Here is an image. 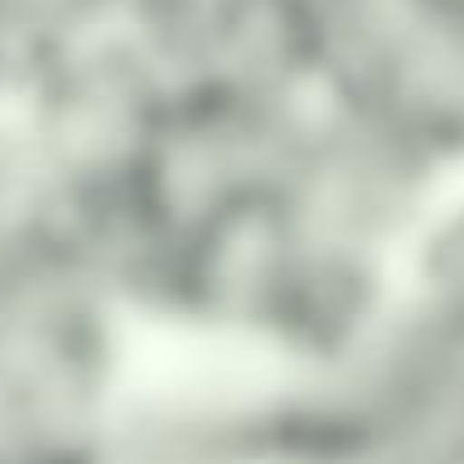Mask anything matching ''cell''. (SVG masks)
I'll list each match as a JSON object with an SVG mask.
<instances>
[{
    "label": "cell",
    "mask_w": 464,
    "mask_h": 464,
    "mask_svg": "<svg viewBox=\"0 0 464 464\" xmlns=\"http://www.w3.org/2000/svg\"><path fill=\"white\" fill-rule=\"evenodd\" d=\"M146 342L69 242L0 305V464H87Z\"/></svg>",
    "instance_id": "6da1fadb"
},
{
    "label": "cell",
    "mask_w": 464,
    "mask_h": 464,
    "mask_svg": "<svg viewBox=\"0 0 464 464\" xmlns=\"http://www.w3.org/2000/svg\"><path fill=\"white\" fill-rule=\"evenodd\" d=\"M60 205L10 110L0 105V305L60 251Z\"/></svg>",
    "instance_id": "8992f818"
},
{
    "label": "cell",
    "mask_w": 464,
    "mask_h": 464,
    "mask_svg": "<svg viewBox=\"0 0 464 464\" xmlns=\"http://www.w3.org/2000/svg\"><path fill=\"white\" fill-rule=\"evenodd\" d=\"M119 0H0V42L19 60V73L73 42L110 33Z\"/></svg>",
    "instance_id": "52a82bcc"
},
{
    "label": "cell",
    "mask_w": 464,
    "mask_h": 464,
    "mask_svg": "<svg viewBox=\"0 0 464 464\" xmlns=\"http://www.w3.org/2000/svg\"><path fill=\"white\" fill-rule=\"evenodd\" d=\"M173 87L110 28L33 60L10 110L60 209L132 187L155 150Z\"/></svg>",
    "instance_id": "7a4b0ae2"
},
{
    "label": "cell",
    "mask_w": 464,
    "mask_h": 464,
    "mask_svg": "<svg viewBox=\"0 0 464 464\" xmlns=\"http://www.w3.org/2000/svg\"><path fill=\"white\" fill-rule=\"evenodd\" d=\"M14 82H19V60L10 55V46L0 42V101H5L10 92H14Z\"/></svg>",
    "instance_id": "ba28073f"
},
{
    "label": "cell",
    "mask_w": 464,
    "mask_h": 464,
    "mask_svg": "<svg viewBox=\"0 0 464 464\" xmlns=\"http://www.w3.org/2000/svg\"><path fill=\"white\" fill-rule=\"evenodd\" d=\"M114 33L169 82H237L314 101L310 60L278 0H119Z\"/></svg>",
    "instance_id": "5b68a950"
},
{
    "label": "cell",
    "mask_w": 464,
    "mask_h": 464,
    "mask_svg": "<svg viewBox=\"0 0 464 464\" xmlns=\"http://www.w3.org/2000/svg\"><path fill=\"white\" fill-rule=\"evenodd\" d=\"M310 105L305 96L237 82L173 87L164 128L137 178L146 209L187 246L274 209Z\"/></svg>",
    "instance_id": "3957f363"
},
{
    "label": "cell",
    "mask_w": 464,
    "mask_h": 464,
    "mask_svg": "<svg viewBox=\"0 0 464 464\" xmlns=\"http://www.w3.org/2000/svg\"><path fill=\"white\" fill-rule=\"evenodd\" d=\"M141 364L87 464H260L256 364L178 346Z\"/></svg>",
    "instance_id": "277c9868"
}]
</instances>
